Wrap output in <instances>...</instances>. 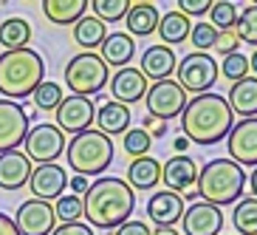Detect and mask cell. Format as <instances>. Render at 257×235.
Masks as SVG:
<instances>
[{
    "instance_id": "cell-30",
    "label": "cell",
    "mask_w": 257,
    "mask_h": 235,
    "mask_svg": "<svg viewBox=\"0 0 257 235\" xmlns=\"http://www.w3.org/2000/svg\"><path fill=\"white\" fill-rule=\"evenodd\" d=\"M232 224L240 235H257V198L237 201V207L232 212Z\"/></svg>"
},
{
    "instance_id": "cell-46",
    "label": "cell",
    "mask_w": 257,
    "mask_h": 235,
    "mask_svg": "<svg viewBox=\"0 0 257 235\" xmlns=\"http://www.w3.org/2000/svg\"><path fill=\"white\" fill-rule=\"evenodd\" d=\"M249 187H251V198H257V167H254V173L249 176Z\"/></svg>"
},
{
    "instance_id": "cell-16",
    "label": "cell",
    "mask_w": 257,
    "mask_h": 235,
    "mask_svg": "<svg viewBox=\"0 0 257 235\" xmlns=\"http://www.w3.org/2000/svg\"><path fill=\"white\" fill-rule=\"evenodd\" d=\"M184 215V196L173 190H159L147 201V218L156 221V227H173Z\"/></svg>"
},
{
    "instance_id": "cell-18",
    "label": "cell",
    "mask_w": 257,
    "mask_h": 235,
    "mask_svg": "<svg viewBox=\"0 0 257 235\" xmlns=\"http://www.w3.org/2000/svg\"><path fill=\"white\" fill-rule=\"evenodd\" d=\"M147 88H150V83L144 80V74L139 68H119L113 74V80H110V94H113V102H119V105H133V102H139V99L147 94Z\"/></svg>"
},
{
    "instance_id": "cell-6",
    "label": "cell",
    "mask_w": 257,
    "mask_h": 235,
    "mask_svg": "<svg viewBox=\"0 0 257 235\" xmlns=\"http://www.w3.org/2000/svg\"><path fill=\"white\" fill-rule=\"evenodd\" d=\"M65 85L71 88L74 97H96L107 85V65L102 62L99 54H76L65 65Z\"/></svg>"
},
{
    "instance_id": "cell-50",
    "label": "cell",
    "mask_w": 257,
    "mask_h": 235,
    "mask_svg": "<svg viewBox=\"0 0 257 235\" xmlns=\"http://www.w3.org/2000/svg\"><path fill=\"white\" fill-rule=\"evenodd\" d=\"M220 235H223V232H220Z\"/></svg>"
},
{
    "instance_id": "cell-27",
    "label": "cell",
    "mask_w": 257,
    "mask_h": 235,
    "mask_svg": "<svg viewBox=\"0 0 257 235\" xmlns=\"http://www.w3.org/2000/svg\"><path fill=\"white\" fill-rule=\"evenodd\" d=\"M105 37H107V29L96 17H79L74 23V43L88 48L91 54H96V48L105 43Z\"/></svg>"
},
{
    "instance_id": "cell-45",
    "label": "cell",
    "mask_w": 257,
    "mask_h": 235,
    "mask_svg": "<svg viewBox=\"0 0 257 235\" xmlns=\"http://www.w3.org/2000/svg\"><path fill=\"white\" fill-rule=\"evenodd\" d=\"M0 235H20V229L15 227V218H9L6 212H0Z\"/></svg>"
},
{
    "instance_id": "cell-20",
    "label": "cell",
    "mask_w": 257,
    "mask_h": 235,
    "mask_svg": "<svg viewBox=\"0 0 257 235\" xmlns=\"http://www.w3.org/2000/svg\"><path fill=\"white\" fill-rule=\"evenodd\" d=\"M144 80H153V83H161V80H170V74L175 71V54L173 48L167 46H150L142 54V68Z\"/></svg>"
},
{
    "instance_id": "cell-13",
    "label": "cell",
    "mask_w": 257,
    "mask_h": 235,
    "mask_svg": "<svg viewBox=\"0 0 257 235\" xmlns=\"http://www.w3.org/2000/svg\"><path fill=\"white\" fill-rule=\"evenodd\" d=\"M57 114V128L62 130V133H85V130H91L93 125V116H96V111H93V102L85 97H62L60 108L54 111Z\"/></svg>"
},
{
    "instance_id": "cell-40",
    "label": "cell",
    "mask_w": 257,
    "mask_h": 235,
    "mask_svg": "<svg viewBox=\"0 0 257 235\" xmlns=\"http://www.w3.org/2000/svg\"><path fill=\"white\" fill-rule=\"evenodd\" d=\"M212 9V0H178L181 15H206Z\"/></svg>"
},
{
    "instance_id": "cell-14",
    "label": "cell",
    "mask_w": 257,
    "mask_h": 235,
    "mask_svg": "<svg viewBox=\"0 0 257 235\" xmlns=\"http://www.w3.org/2000/svg\"><path fill=\"white\" fill-rule=\"evenodd\" d=\"M29 187L34 198L51 204V198H60L62 190L68 187V176L60 165H37L29 176Z\"/></svg>"
},
{
    "instance_id": "cell-31",
    "label": "cell",
    "mask_w": 257,
    "mask_h": 235,
    "mask_svg": "<svg viewBox=\"0 0 257 235\" xmlns=\"http://www.w3.org/2000/svg\"><path fill=\"white\" fill-rule=\"evenodd\" d=\"M237 23V9L229 0H215L209 9V26L215 31H234Z\"/></svg>"
},
{
    "instance_id": "cell-39",
    "label": "cell",
    "mask_w": 257,
    "mask_h": 235,
    "mask_svg": "<svg viewBox=\"0 0 257 235\" xmlns=\"http://www.w3.org/2000/svg\"><path fill=\"white\" fill-rule=\"evenodd\" d=\"M237 43H240V40H237L234 31H218V40H215V46H212V48L220 51L223 57H229V54L237 51Z\"/></svg>"
},
{
    "instance_id": "cell-26",
    "label": "cell",
    "mask_w": 257,
    "mask_h": 235,
    "mask_svg": "<svg viewBox=\"0 0 257 235\" xmlns=\"http://www.w3.org/2000/svg\"><path fill=\"white\" fill-rule=\"evenodd\" d=\"M85 9H88V0H46L43 3L46 17L57 26H74L79 17H85Z\"/></svg>"
},
{
    "instance_id": "cell-3",
    "label": "cell",
    "mask_w": 257,
    "mask_h": 235,
    "mask_svg": "<svg viewBox=\"0 0 257 235\" xmlns=\"http://www.w3.org/2000/svg\"><path fill=\"white\" fill-rule=\"evenodd\" d=\"M46 80V62L37 51L20 48L0 57V94L6 99H26Z\"/></svg>"
},
{
    "instance_id": "cell-1",
    "label": "cell",
    "mask_w": 257,
    "mask_h": 235,
    "mask_svg": "<svg viewBox=\"0 0 257 235\" xmlns=\"http://www.w3.org/2000/svg\"><path fill=\"white\" fill-rule=\"evenodd\" d=\"M136 207V196L119 176H102L88 187L82 196V215L88 218V227L113 229L121 227L130 218Z\"/></svg>"
},
{
    "instance_id": "cell-25",
    "label": "cell",
    "mask_w": 257,
    "mask_h": 235,
    "mask_svg": "<svg viewBox=\"0 0 257 235\" xmlns=\"http://www.w3.org/2000/svg\"><path fill=\"white\" fill-rule=\"evenodd\" d=\"M161 182V165L153 156H142L133 159V165L127 167V187L133 190H153Z\"/></svg>"
},
{
    "instance_id": "cell-22",
    "label": "cell",
    "mask_w": 257,
    "mask_h": 235,
    "mask_svg": "<svg viewBox=\"0 0 257 235\" xmlns=\"http://www.w3.org/2000/svg\"><path fill=\"white\" fill-rule=\"evenodd\" d=\"M99 57L105 65H116V68H127V62L133 60V54H136V43L130 34L124 31H116V34H107L105 43L99 46Z\"/></svg>"
},
{
    "instance_id": "cell-12",
    "label": "cell",
    "mask_w": 257,
    "mask_h": 235,
    "mask_svg": "<svg viewBox=\"0 0 257 235\" xmlns=\"http://www.w3.org/2000/svg\"><path fill=\"white\" fill-rule=\"evenodd\" d=\"M15 227L20 229V235H51L57 227L54 207L48 201H40V198H29L17 207Z\"/></svg>"
},
{
    "instance_id": "cell-44",
    "label": "cell",
    "mask_w": 257,
    "mask_h": 235,
    "mask_svg": "<svg viewBox=\"0 0 257 235\" xmlns=\"http://www.w3.org/2000/svg\"><path fill=\"white\" fill-rule=\"evenodd\" d=\"M68 184H71V196H79V198H82L85 193H88V187H91V182H88L85 176H74Z\"/></svg>"
},
{
    "instance_id": "cell-15",
    "label": "cell",
    "mask_w": 257,
    "mask_h": 235,
    "mask_svg": "<svg viewBox=\"0 0 257 235\" xmlns=\"http://www.w3.org/2000/svg\"><path fill=\"white\" fill-rule=\"evenodd\" d=\"M181 227L187 235H220V229H223V212L218 207L206 204V201H195L192 207L184 210Z\"/></svg>"
},
{
    "instance_id": "cell-23",
    "label": "cell",
    "mask_w": 257,
    "mask_h": 235,
    "mask_svg": "<svg viewBox=\"0 0 257 235\" xmlns=\"http://www.w3.org/2000/svg\"><path fill=\"white\" fill-rule=\"evenodd\" d=\"M99 125V133H105L107 139L110 136H119V133H127L130 130V108L127 105H119V102H105L99 105V114L93 116Z\"/></svg>"
},
{
    "instance_id": "cell-33",
    "label": "cell",
    "mask_w": 257,
    "mask_h": 235,
    "mask_svg": "<svg viewBox=\"0 0 257 235\" xmlns=\"http://www.w3.org/2000/svg\"><path fill=\"white\" fill-rule=\"evenodd\" d=\"M31 99H34V105H37L40 111H57V108H60V102H62V85L43 80V83L34 88Z\"/></svg>"
},
{
    "instance_id": "cell-49",
    "label": "cell",
    "mask_w": 257,
    "mask_h": 235,
    "mask_svg": "<svg viewBox=\"0 0 257 235\" xmlns=\"http://www.w3.org/2000/svg\"><path fill=\"white\" fill-rule=\"evenodd\" d=\"M184 147H187V139H184V136H181V139H175V150L181 153V150H184Z\"/></svg>"
},
{
    "instance_id": "cell-2",
    "label": "cell",
    "mask_w": 257,
    "mask_h": 235,
    "mask_svg": "<svg viewBox=\"0 0 257 235\" xmlns=\"http://www.w3.org/2000/svg\"><path fill=\"white\" fill-rule=\"evenodd\" d=\"M232 111L220 94H201L187 102L181 111V130L184 139L195 144H215L229 136L232 130Z\"/></svg>"
},
{
    "instance_id": "cell-19",
    "label": "cell",
    "mask_w": 257,
    "mask_h": 235,
    "mask_svg": "<svg viewBox=\"0 0 257 235\" xmlns=\"http://www.w3.org/2000/svg\"><path fill=\"white\" fill-rule=\"evenodd\" d=\"M31 162L26 159V153L20 150H9V153H0V187L3 190H20L29 184V176H31Z\"/></svg>"
},
{
    "instance_id": "cell-43",
    "label": "cell",
    "mask_w": 257,
    "mask_h": 235,
    "mask_svg": "<svg viewBox=\"0 0 257 235\" xmlns=\"http://www.w3.org/2000/svg\"><path fill=\"white\" fill-rule=\"evenodd\" d=\"M142 130H147V136H159V139H164V133H167V122H161V119H156V116H147V119L142 122Z\"/></svg>"
},
{
    "instance_id": "cell-32",
    "label": "cell",
    "mask_w": 257,
    "mask_h": 235,
    "mask_svg": "<svg viewBox=\"0 0 257 235\" xmlns=\"http://www.w3.org/2000/svg\"><path fill=\"white\" fill-rule=\"evenodd\" d=\"M88 6L93 9L96 20L116 23V20H124V15H127V9H130V0H91Z\"/></svg>"
},
{
    "instance_id": "cell-41",
    "label": "cell",
    "mask_w": 257,
    "mask_h": 235,
    "mask_svg": "<svg viewBox=\"0 0 257 235\" xmlns=\"http://www.w3.org/2000/svg\"><path fill=\"white\" fill-rule=\"evenodd\" d=\"M51 235H93V229L82 221H74V224H60V227H54Z\"/></svg>"
},
{
    "instance_id": "cell-34",
    "label": "cell",
    "mask_w": 257,
    "mask_h": 235,
    "mask_svg": "<svg viewBox=\"0 0 257 235\" xmlns=\"http://www.w3.org/2000/svg\"><path fill=\"white\" fill-rule=\"evenodd\" d=\"M234 34H237V40H240V43L257 46V6H246L240 15H237Z\"/></svg>"
},
{
    "instance_id": "cell-36",
    "label": "cell",
    "mask_w": 257,
    "mask_h": 235,
    "mask_svg": "<svg viewBox=\"0 0 257 235\" xmlns=\"http://www.w3.org/2000/svg\"><path fill=\"white\" fill-rule=\"evenodd\" d=\"M54 215L62 224H74V221L82 218V198L79 196H60L57 204H54Z\"/></svg>"
},
{
    "instance_id": "cell-29",
    "label": "cell",
    "mask_w": 257,
    "mask_h": 235,
    "mask_svg": "<svg viewBox=\"0 0 257 235\" xmlns=\"http://www.w3.org/2000/svg\"><path fill=\"white\" fill-rule=\"evenodd\" d=\"M189 29H192V23H189V17L181 15V12H167L164 17L159 20V37L167 43V48L175 46V43H184V40L189 37ZM161 43V46H164Z\"/></svg>"
},
{
    "instance_id": "cell-7",
    "label": "cell",
    "mask_w": 257,
    "mask_h": 235,
    "mask_svg": "<svg viewBox=\"0 0 257 235\" xmlns=\"http://www.w3.org/2000/svg\"><path fill=\"white\" fill-rule=\"evenodd\" d=\"M178 71V85L184 88V94H209V88L218 80V62L209 54H187L181 62H175Z\"/></svg>"
},
{
    "instance_id": "cell-38",
    "label": "cell",
    "mask_w": 257,
    "mask_h": 235,
    "mask_svg": "<svg viewBox=\"0 0 257 235\" xmlns=\"http://www.w3.org/2000/svg\"><path fill=\"white\" fill-rule=\"evenodd\" d=\"M215 40H218V31L212 29L209 23H198V26L189 29V43L198 48V54H206L215 46Z\"/></svg>"
},
{
    "instance_id": "cell-5",
    "label": "cell",
    "mask_w": 257,
    "mask_h": 235,
    "mask_svg": "<svg viewBox=\"0 0 257 235\" xmlns=\"http://www.w3.org/2000/svg\"><path fill=\"white\" fill-rule=\"evenodd\" d=\"M65 156H68L74 176H85V179L102 176L113 162V142L99 130H85L68 142Z\"/></svg>"
},
{
    "instance_id": "cell-4",
    "label": "cell",
    "mask_w": 257,
    "mask_h": 235,
    "mask_svg": "<svg viewBox=\"0 0 257 235\" xmlns=\"http://www.w3.org/2000/svg\"><path fill=\"white\" fill-rule=\"evenodd\" d=\"M198 198H204L212 207H223L237 201L246 184L243 167H237L232 159H212L209 165L198 173Z\"/></svg>"
},
{
    "instance_id": "cell-24",
    "label": "cell",
    "mask_w": 257,
    "mask_h": 235,
    "mask_svg": "<svg viewBox=\"0 0 257 235\" xmlns=\"http://www.w3.org/2000/svg\"><path fill=\"white\" fill-rule=\"evenodd\" d=\"M161 15L156 12L153 3H130L127 15H124V23H127L130 37H147L159 29Z\"/></svg>"
},
{
    "instance_id": "cell-17",
    "label": "cell",
    "mask_w": 257,
    "mask_h": 235,
    "mask_svg": "<svg viewBox=\"0 0 257 235\" xmlns=\"http://www.w3.org/2000/svg\"><path fill=\"white\" fill-rule=\"evenodd\" d=\"M161 179H164L167 190H173V193H189V187L198 182V167L195 162L189 159V156H184V153H175V156H170V159L164 162V167H161Z\"/></svg>"
},
{
    "instance_id": "cell-48",
    "label": "cell",
    "mask_w": 257,
    "mask_h": 235,
    "mask_svg": "<svg viewBox=\"0 0 257 235\" xmlns=\"http://www.w3.org/2000/svg\"><path fill=\"white\" fill-rule=\"evenodd\" d=\"M249 71H254V74H257V48H254V54L249 57Z\"/></svg>"
},
{
    "instance_id": "cell-35",
    "label": "cell",
    "mask_w": 257,
    "mask_h": 235,
    "mask_svg": "<svg viewBox=\"0 0 257 235\" xmlns=\"http://www.w3.org/2000/svg\"><path fill=\"white\" fill-rule=\"evenodd\" d=\"M218 74H223L229 83H240V80H246V76H249V57H243L240 51L223 57Z\"/></svg>"
},
{
    "instance_id": "cell-37",
    "label": "cell",
    "mask_w": 257,
    "mask_h": 235,
    "mask_svg": "<svg viewBox=\"0 0 257 235\" xmlns=\"http://www.w3.org/2000/svg\"><path fill=\"white\" fill-rule=\"evenodd\" d=\"M150 142H153V139L147 136V130L133 128V130H127V133H124L121 147H124V153H130L133 159H142V156H147V150H150Z\"/></svg>"
},
{
    "instance_id": "cell-42",
    "label": "cell",
    "mask_w": 257,
    "mask_h": 235,
    "mask_svg": "<svg viewBox=\"0 0 257 235\" xmlns=\"http://www.w3.org/2000/svg\"><path fill=\"white\" fill-rule=\"evenodd\" d=\"M153 229L144 224V221H124L121 227H116L113 235H150Z\"/></svg>"
},
{
    "instance_id": "cell-10",
    "label": "cell",
    "mask_w": 257,
    "mask_h": 235,
    "mask_svg": "<svg viewBox=\"0 0 257 235\" xmlns=\"http://www.w3.org/2000/svg\"><path fill=\"white\" fill-rule=\"evenodd\" d=\"M229 159L237 167H257V116L232 125L226 136Z\"/></svg>"
},
{
    "instance_id": "cell-11",
    "label": "cell",
    "mask_w": 257,
    "mask_h": 235,
    "mask_svg": "<svg viewBox=\"0 0 257 235\" xmlns=\"http://www.w3.org/2000/svg\"><path fill=\"white\" fill-rule=\"evenodd\" d=\"M29 133V114L12 99H0V153L17 150Z\"/></svg>"
},
{
    "instance_id": "cell-28",
    "label": "cell",
    "mask_w": 257,
    "mask_h": 235,
    "mask_svg": "<svg viewBox=\"0 0 257 235\" xmlns=\"http://www.w3.org/2000/svg\"><path fill=\"white\" fill-rule=\"evenodd\" d=\"M29 40H31V26L26 17H9L6 23L0 26V46L6 51L29 48Z\"/></svg>"
},
{
    "instance_id": "cell-9",
    "label": "cell",
    "mask_w": 257,
    "mask_h": 235,
    "mask_svg": "<svg viewBox=\"0 0 257 235\" xmlns=\"http://www.w3.org/2000/svg\"><path fill=\"white\" fill-rule=\"evenodd\" d=\"M144 105H147L150 116L167 122L173 116H181V111L187 108V94H184V88L175 80H161V83H153L147 88Z\"/></svg>"
},
{
    "instance_id": "cell-47",
    "label": "cell",
    "mask_w": 257,
    "mask_h": 235,
    "mask_svg": "<svg viewBox=\"0 0 257 235\" xmlns=\"http://www.w3.org/2000/svg\"><path fill=\"white\" fill-rule=\"evenodd\" d=\"M150 235H178V232H175L173 227H159L156 232H150Z\"/></svg>"
},
{
    "instance_id": "cell-21",
    "label": "cell",
    "mask_w": 257,
    "mask_h": 235,
    "mask_svg": "<svg viewBox=\"0 0 257 235\" xmlns=\"http://www.w3.org/2000/svg\"><path fill=\"white\" fill-rule=\"evenodd\" d=\"M226 105L232 114L243 116V119H254L257 116V76H246L240 83H232Z\"/></svg>"
},
{
    "instance_id": "cell-8",
    "label": "cell",
    "mask_w": 257,
    "mask_h": 235,
    "mask_svg": "<svg viewBox=\"0 0 257 235\" xmlns=\"http://www.w3.org/2000/svg\"><path fill=\"white\" fill-rule=\"evenodd\" d=\"M26 147V159L37 162V165H57V156L65 150V133H62L57 125H48V122H40L26 133L23 139Z\"/></svg>"
}]
</instances>
